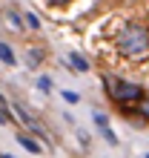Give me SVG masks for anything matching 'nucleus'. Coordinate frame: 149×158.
<instances>
[{
	"label": "nucleus",
	"instance_id": "obj_1",
	"mask_svg": "<svg viewBox=\"0 0 149 158\" xmlns=\"http://www.w3.org/2000/svg\"><path fill=\"white\" fill-rule=\"evenodd\" d=\"M115 49H118L120 58H126V60H141L149 52V26L138 23V20L123 23L120 32H118V38H115Z\"/></svg>",
	"mask_w": 149,
	"mask_h": 158
},
{
	"label": "nucleus",
	"instance_id": "obj_2",
	"mask_svg": "<svg viewBox=\"0 0 149 158\" xmlns=\"http://www.w3.org/2000/svg\"><path fill=\"white\" fill-rule=\"evenodd\" d=\"M103 89L106 95L115 101V104H138V101H143V86H138V83H129V81H120V78H112L106 75L103 78Z\"/></svg>",
	"mask_w": 149,
	"mask_h": 158
},
{
	"label": "nucleus",
	"instance_id": "obj_3",
	"mask_svg": "<svg viewBox=\"0 0 149 158\" xmlns=\"http://www.w3.org/2000/svg\"><path fill=\"white\" fill-rule=\"evenodd\" d=\"M14 112L20 115V121H23V124H26V127L32 129V132H37V135H43V127H40V121H37V118H34V115L29 112V109H23L20 104H14Z\"/></svg>",
	"mask_w": 149,
	"mask_h": 158
},
{
	"label": "nucleus",
	"instance_id": "obj_4",
	"mask_svg": "<svg viewBox=\"0 0 149 158\" xmlns=\"http://www.w3.org/2000/svg\"><path fill=\"white\" fill-rule=\"evenodd\" d=\"M95 124H98V129H100V135H103L106 141H109L112 147H115V144H118V135L109 129V118H106L103 112H95Z\"/></svg>",
	"mask_w": 149,
	"mask_h": 158
},
{
	"label": "nucleus",
	"instance_id": "obj_5",
	"mask_svg": "<svg viewBox=\"0 0 149 158\" xmlns=\"http://www.w3.org/2000/svg\"><path fill=\"white\" fill-rule=\"evenodd\" d=\"M17 141H20V147H26V150H29L32 155H40V152H43V150H40V144H37L34 138H29L26 132H20V135H17Z\"/></svg>",
	"mask_w": 149,
	"mask_h": 158
},
{
	"label": "nucleus",
	"instance_id": "obj_6",
	"mask_svg": "<svg viewBox=\"0 0 149 158\" xmlns=\"http://www.w3.org/2000/svg\"><path fill=\"white\" fill-rule=\"evenodd\" d=\"M40 63H43V52L40 49H29V52H26V66H29V69H37Z\"/></svg>",
	"mask_w": 149,
	"mask_h": 158
},
{
	"label": "nucleus",
	"instance_id": "obj_7",
	"mask_svg": "<svg viewBox=\"0 0 149 158\" xmlns=\"http://www.w3.org/2000/svg\"><path fill=\"white\" fill-rule=\"evenodd\" d=\"M0 60H3L6 66H14V63H17V58H14V52H12L9 43H0Z\"/></svg>",
	"mask_w": 149,
	"mask_h": 158
},
{
	"label": "nucleus",
	"instance_id": "obj_8",
	"mask_svg": "<svg viewBox=\"0 0 149 158\" xmlns=\"http://www.w3.org/2000/svg\"><path fill=\"white\" fill-rule=\"evenodd\" d=\"M69 63L78 72H89V63H86V58H83V55H69Z\"/></svg>",
	"mask_w": 149,
	"mask_h": 158
},
{
	"label": "nucleus",
	"instance_id": "obj_9",
	"mask_svg": "<svg viewBox=\"0 0 149 158\" xmlns=\"http://www.w3.org/2000/svg\"><path fill=\"white\" fill-rule=\"evenodd\" d=\"M23 20H26V26H29V29H34V32L40 29V20H37V17H34L32 12H26V17H23Z\"/></svg>",
	"mask_w": 149,
	"mask_h": 158
},
{
	"label": "nucleus",
	"instance_id": "obj_10",
	"mask_svg": "<svg viewBox=\"0 0 149 158\" xmlns=\"http://www.w3.org/2000/svg\"><path fill=\"white\" fill-rule=\"evenodd\" d=\"M37 89L49 95V92H52V78H37Z\"/></svg>",
	"mask_w": 149,
	"mask_h": 158
},
{
	"label": "nucleus",
	"instance_id": "obj_11",
	"mask_svg": "<svg viewBox=\"0 0 149 158\" xmlns=\"http://www.w3.org/2000/svg\"><path fill=\"white\" fill-rule=\"evenodd\" d=\"M63 101H69V104H78L80 95H78V92H72V89H66V92H63Z\"/></svg>",
	"mask_w": 149,
	"mask_h": 158
},
{
	"label": "nucleus",
	"instance_id": "obj_12",
	"mask_svg": "<svg viewBox=\"0 0 149 158\" xmlns=\"http://www.w3.org/2000/svg\"><path fill=\"white\" fill-rule=\"evenodd\" d=\"M9 121H12V112L9 109H0V124H9Z\"/></svg>",
	"mask_w": 149,
	"mask_h": 158
},
{
	"label": "nucleus",
	"instance_id": "obj_13",
	"mask_svg": "<svg viewBox=\"0 0 149 158\" xmlns=\"http://www.w3.org/2000/svg\"><path fill=\"white\" fill-rule=\"evenodd\" d=\"M138 112H141L143 118H149V98H146V101H143V104H141V109H138Z\"/></svg>",
	"mask_w": 149,
	"mask_h": 158
},
{
	"label": "nucleus",
	"instance_id": "obj_14",
	"mask_svg": "<svg viewBox=\"0 0 149 158\" xmlns=\"http://www.w3.org/2000/svg\"><path fill=\"white\" fill-rule=\"evenodd\" d=\"M49 3H52V6H69L72 0H49Z\"/></svg>",
	"mask_w": 149,
	"mask_h": 158
},
{
	"label": "nucleus",
	"instance_id": "obj_15",
	"mask_svg": "<svg viewBox=\"0 0 149 158\" xmlns=\"http://www.w3.org/2000/svg\"><path fill=\"white\" fill-rule=\"evenodd\" d=\"M0 158H12V155H0Z\"/></svg>",
	"mask_w": 149,
	"mask_h": 158
},
{
	"label": "nucleus",
	"instance_id": "obj_16",
	"mask_svg": "<svg viewBox=\"0 0 149 158\" xmlns=\"http://www.w3.org/2000/svg\"><path fill=\"white\" fill-rule=\"evenodd\" d=\"M146 158H149V155H146Z\"/></svg>",
	"mask_w": 149,
	"mask_h": 158
}]
</instances>
